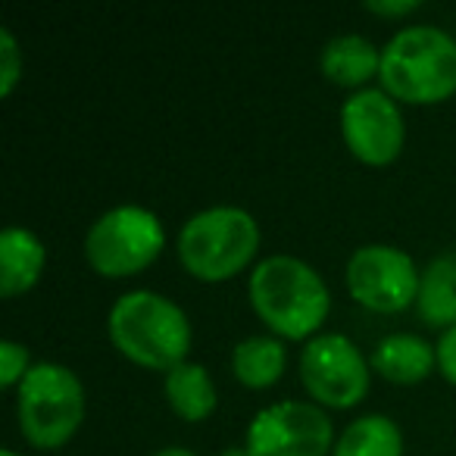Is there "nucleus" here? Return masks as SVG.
<instances>
[{"mask_svg":"<svg viewBox=\"0 0 456 456\" xmlns=\"http://www.w3.org/2000/svg\"><path fill=\"white\" fill-rule=\"evenodd\" d=\"M250 304L256 316L281 338H306L329 316V288L322 275L288 254L266 256L250 273Z\"/></svg>","mask_w":456,"mask_h":456,"instance_id":"f257e3e1","label":"nucleus"},{"mask_svg":"<svg viewBox=\"0 0 456 456\" xmlns=\"http://www.w3.org/2000/svg\"><path fill=\"white\" fill-rule=\"evenodd\" d=\"M116 350L144 369L172 372L191 350V325L182 306L153 291H128L110 310Z\"/></svg>","mask_w":456,"mask_h":456,"instance_id":"f03ea898","label":"nucleus"},{"mask_svg":"<svg viewBox=\"0 0 456 456\" xmlns=\"http://www.w3.org/2000/svg\"><path fill=\"white\" fill-rule=\"evenodd\" d=\"M379 78L385 91L406 103H437L456 91V41L444 28H400L381 47Z\"/></svg>","mask_w":456,"mask_h":456,"instance_id":"7ed1b4c3","label":"nucleus"},{"mask_svg":"<svg viewBox=\"0 0 456 456\" xmlns=\"http://www.w3.org/2000/svg\"><path fill=\"white\" fill-rule=\"evenodd\" d=\"M260 248L256 219L241 207H209L182 225L178 256L200 281H222L238 275Z\"/></svg>","mask_w":456,"mask_h":456,"instance_id":"20e7f679","label":"nucleus"},{"mask_svg":"<svg viewBox=\"0 0 456 456\" xmlns=\"http://www.w3.org/2000/svg\"><path fill=\"white\" fill-rule=\"evenodd\" d=\"M16 412L28 444L41 450L63 447L85 419V387L72 369L38 362L20 381Z\"/></svg>","mask_w":456,"mask_h":456,"instance_id":"39448f33","label":"nucleus"},{"mask_svg":"<svg viewBox=\"0 0 456 456\" xmlns=\"http://www.w3.org/2000/svg\"><path fill=\"white\" fill-rule=\"evenodd\" d=\"M166 244L159 219L144 207H113L103 213L85 238V256L91 269L107 279H122L147 269Z\"/></svg>","mask_w":456,"mask_h":456,"instance_id":"423d86ee","label":"nucleus"},{"mask_svg":"<svg viewBox=\"0 0 456 456\" xmlns=\"http://www.w3.org/2000/svg\"><path fill=\"white\" fill-rule=\"evenodd\" d=\"M300 381L325 406L347 410L369 391V366L344 335H316L300 354Z\"/></svg>","mask_w":456,"mask_h":456,"instance_id":"0eeeda50","label":"nucleus"},{"mask_svg":"<svg viewBox=\"0 0 456 456\" xmlns=\"http://www.w3.org/2000/svg\"><path fill=\"white\" fill-rule=\"evenodd\" d=\"M422 273L397 248L366 244L347 263V288L354 300L375 313H400L419 297Z\"/></svg>","mask_w":456,"mask_h":456,"instance_id":"6e6552de","label":"nucleus"},{"mask_svg":"<svg viewBox=\"0 0 456 456\" xmlns=\"http://www.w3.org/2000/svg\"><path fill=\"white\" fill-rule=\"evenodd\" d=\"M244 447L250 456H325L331 450V419L313 403L285 400L256 412Z\"/></svg>","mask_w":456,"mask_h":456,"instance_id":"1a4fd4ad","label":"nucleus"},{"mask_svg":"<svg viewBox=\"0 0 456 456\" xmlns=\"http://www.w3.org/2000/svg\"><path fill=\"white\" fill-rule=\"evenodd\" d=\"M341 134L344 144L362 163L385 166L397 159L403 147V116L391 94L381 88H362L350 94L341 107Z\"/></svg>","mask_w":456,"mask_h":456,"instance_id":"9d476101","label":"nucleus"},{"mask_svg":"<svg viewBox=\"0 0 456 456\" xmlns=\"http://www.w3.org/2000/svg\"><path fill=\"white\" fill-rule=\"evenodd\" d=\"M45 244L22 225H7L0 235V294L16 297L38 281L45 269Z\"/></svg>","mask_w":456,"mask_h":456,"instance_id":"9b49d317","label":"nucleus"},{"mask_svg":"<svg viewBox=\"0 0 456 456\" xmlns=\"http://www.w3.org/2000/svg\"><path fill=\"white\" fill-rule=\"evenodd\" d=\"M437 362V350L425 344L419 335H387L375 344L372 366L381 379L394 381V385H416L431 372Z\"/></svg>","mask_w":456,"mask_h":456,"instance_id":"f8f14e48","label":"nucleus"},{"mask_svg":"<svg viewBox=\"0 0 456 456\" xmlns=\"http://www.w3.org/2000/svg\"><path fill=\"white\" fill-rule=\"evenodd\" d=\"M322 76L331 78L335 85H362L379 72L381 66V51H375V45L362 35H338L322 47Z\"/></svg>","mask_w":456,"mask_h":456,"instance_id":"ddd939ff","label":"nucleus"},{"mask_svg":"<svg viewBox=\"0 0 456 456\" xmlns=\"http://www.w3.org/2000/svg\"><path fill=\"white\" fill-rule=\"evenodd\" d=\"M416 313L428 325L453 329L456 325V254H441L425 266L419 281Z\"/></svg>","mask_w":456,"mask_h":456,"instance_id":"4468645a","label":"nucleus"},{"mask_svg":"<svg viewBox=\"0 0 456 456\" xmlns=\"http://www.w3.org/2000/svg\"><path fill=\"white\" fill-rule=\"evenodd\" d=\"M166 400L188 422H200L216 410V385L197 362H182L166 372Z\"/></svg>","mask_w":456,"mask_h":456,"instance_id":"2eb2a0df","label":"nucleus"},{"mask_svg":"<svg viewBox=\"0 0 456 456\" xmlns=\"http://www.w3.org/2000/svg\"><path fill=\"white\" fill-rule=\"evenodd\" d=\"M331 456H403V437L391 419L372 412L344 428Z\"/></svg>","mask_w":456,"mask_h":456,"instance_id":"dca6fc26","label":"nucleus"},{"mask_svg":"<svg viewBox=\"0 0 456 456\" xmlns=\"http://www.w3.org/2000/svg\"><path fill=\"white\" fill-rule=\"evenodd\" d=\"M232 369H235L238 381L248 387H269L281 379L285 372V347L281 341L266 335L244 338L232 350Z\"/></svg>","mask_w":456,"mask_h":456,"instance_id":"f3484780","label":"nucleus"},{"mask_svg":"<svg viewBox=\"0 0 456 456\" xmlns=\"http://www.w3.org/2000/svg\"><path fill=\"white\" fill-rule=\"evenodd\" d=\"M22 76V51L10 28H0V94H13Z\"/></svg>","mask_w":456,"mask_h":456,"instance_id":"a211bd4d","label":"nucleus"},{"mask_svg":"<svg viewBox=\"0 0 456 456\" xmlns=\"http://www.w3.org/2000/svg\"><path fill=\"white\" fill-rule=\"evenodd\" d=\"M28 350L16 341H4L0 344V385H20L28 372Z\"/></svg>","mask_w":456,"mask_h":456,"instance_id":"6ab92c4d","label":"nucleus"},{"mask_svg":"<svg viewBox=\"0 0 456 456\" xmlns=\"http://www.w3.org/2000/svg\"><path fill=\"white\" fill-rule=\"evenodd\" d=\"M435 350H437V366H441V372L447 375V381L456 385V325L444 331Z\"/></svg>","mask_w":456,"mask_h":456,"instance_id":"aec40b11","label":"nucleus"},{"mask_svg":"<svg viewBox=\"0 0 456 456\" xmlns=\"http://www.w3.org/2000/svg\"><path fill=\"white\" fill-rule=\"evenodd\" d=\"M366 10L379 16H406L419 10V0H366Z\"/></svg>","mask_w":456,"mask_h":456,"instance_id":"412c9836","label":"nucleus"},{"mask_svg":"<svg viewBox=\"0 0 456 456\" xmlns=\"http://www.w3.org/2000/svg\"><path fill=\"white\" fill-rule=\"evenodd\" d=\"M153 456H197L194 450H184V447H166V450H159V453H153Z\"/></svg>","mask_w":456,"mask_h":456,"instance_id":"4be33fe9","label":"nucleus"},{"mask_svg":"<svg viewBox=\"0 0 456 456\" xmlns=\"http://www.w3.org/2000/svg\"><path fill=\"white\" fill-rule=\"evenodd\" d=\"M219 456H250V453H248V447H228L225 453H219Z\"/></svg>","mask_w":456,"mask_h":456,"instance_id":"5701e85b","label":"nucleus"},{"mask_svg":"<svg viewBox=\"0 0 456 456\" xmlns=\"http://www.w3.org/2000/svg\"><path fill=\"white\" fill-rule=\"evenodd\" d=\"M0 456H20V453H16V450H10V447H4V450H0Z\"/></svg>","mask_w":456,"mask_h":456,"instance_id":"b1692460","label":"nucleus"}]
</instances>
